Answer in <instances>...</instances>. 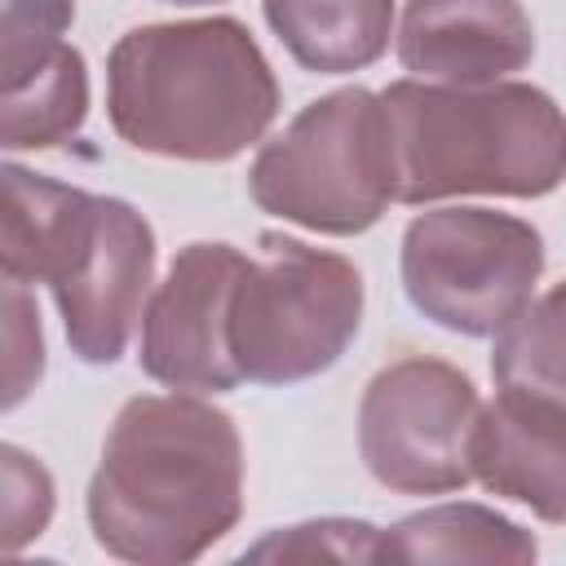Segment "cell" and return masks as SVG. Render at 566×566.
Instances as JSON below:
<instances>
[{
  "label": "cell",
  "instance_id": "cell-1",
  "mask_svg": "<svg viewBox=\"0 0 566 566\" xmlns=\"http://www.w3.org/2000/svg\"><path fill=\"white\" fill-rule=\"evenodd\" d=\"M88 531L119 562L181 566L243 513L239 424L190 394H137L106 429L88 482Z\"/></svg>",
  "mask_w": 566,
  "mask_h": 566
},
{
  "label": "cell",
  "instance_id": "cell-2",
  "mask_svg": "<svg viewBox=\"0 0 566 566\" xmlns=\"http://www.w3.org/2000/svg\"><path fill=\"white\" fill-rule=\"evenodd\" d=\"M279 80L239 18L146 22L106 57V115L142 155L226 164L279 115Z\"/></svg>",
  "mask_w": 566,
  "mask_h": 566
},
{
  "label": "cell",
  "instance_id": "cell-3",
  "mask_svg": "<svg viewBox=\"0 0 566 566\" xmlns=\"http://www.w3.org/2000/svg\"><path fill=\"white\" fill-rule=\"evenodd\" d=\"M0 261L13 283H44L57 301L66 345L80 363L124 358L155 283V230L115 195L62 186L4 164Z\"/></svg>",
  "mask_w": 566,
  "mask_h": 566
},
{
  "label": "cell",
  "instance_id": "cell-4",
  "mask_svg": "<svg viewBox=\"0 0 566 566\" xmlns=\"http://www.w3.org/2000/svg\"><path fill=\"white\" fill-rule=\"evenodd\" d=\"M398 155V203L451 195L539 199L566 181V115L522 80L429 84L398 80L385 93Z\"/></svg>",
  "mask_w": 566,
  "mask_h": 566
},
{
  "label": "cell",
  "instance_id": "cell-5",
  "mask_svg": "<svg viewBox=\"0 0 566 566\" xmlns=\"http://www.w3.org/2000/svg\"><path fill=\"white\" fill-rule=\"evenodd\" d=\"M248 195L261 212L314 234L349 239L371 230L398 199L385 97L363 84L314 97L256 150Z\"/></svg>",
  "mask_w": 566,
  "mask_h": 566
},
{
  "label": "cell",
  "instance_id": "cell-6",
  "mask_svg": "<svg viewBox=\"0 0 566 566\" xmlns=\"http://www.w3.org/2000/svg\"><path fill=\"white\" fill-rule=\"evenodd\" d=\"M363 327V274L349 256L265 230L234 287L230 349L252 385H296L340 363Z\"/></svg>",
  "mask_w": 566,
  "mask_h": 566
},
{
  "label": "cell",
  "instance_id": "cell-7",
  "mask_svg": "<svg viewBox=\"0 0 566 566\" xmlns=\"http://www.w3.org/2000/svg\"><path fill=\"white\" fill-rule=\"evenodd\" d=\"M402 292L438 327L500 336L535 296L544 239L495 208H429L402 230Z\"/></svg>",
  "mask_w": 566,
  "mask_h": 566
},
{
  "label": "cell",
  "instance_id": "cell-8",
  "mask_svg": "<svg viewBox=\"0 0 566 566\" xmlns=\"http://www.w3.org/2000/svg\"><path fill=\"white\" fill-rule=\"evenodd\" d=\"M482 398L442 358H398L380 367L358 402V455L398 495H451L473 482V429Z\"/></svg>",
  "mask_w": 566,
  "mask_h": 566
},
{
  "label": "cell",
  "instance_id": "cell-9",
  "mask_svg": "<svg viewBox=\"0 0 566 566\" xmlns=\"http://www.w3.org/2000/svg\"><path fill=\"white\" fill-rule=\"evenodd\" d=\"M248 270L234 243H186L142 314L137 363L150 380L190 394H226L243 380L230 349V305Z\"/></svg>",
  "mask_w": 566,
  "mask_h": 566
},
{
  "label": "cell",
  "instance_id": "cell-10",
  "mask_svg": "<svg viewBox=\"0 0 566 566\" xmlns=\"http://www.w3.org/2000/svg\"><path fill=\"white\" fill-rule=\"evenodd\" d=\"M535 57L522 0H407L398 62L429 84H495Z\"/></svg>",
  "mask_w": 566,
  "mask_h": 566
},
{
  "label": "cell",
  "instance_id": "cell-11",
  "mask_svg": "<svg viewBox=\"0 0 566 566\" xmlns=\"http://www.w3.org/2000/svg\"><path fill=\"white\" fill-rule=\"evenodd\" d=\"M473 478L539 522H566V407L500 389L473 429Z\"/></svg>",
  "mask_w": 566,
  "mask_h": 566
},
{
  "label": "cell",
  "instance_id": "cell-12",
  "mask_svg": "<svg viewBox=\"0 0 566 566\" xmlns=\"http://www.w3.org/2000/svg\"><path fill=\"white\" fill-rule=\"evenodd\" d=\"M296 66L345 75L371 66L394 35V0H261Z\"/></svg>",
  "mask_w": 566,
  "mask_h": 566
},
{
  "label": "cell",
  "instance_id": "cell-13",
  "mask_svg": "<svg viewBox=\"0 0 566 566\" xmlns=\"http://www.w3.org/2000/svg\"><path fill=\"white\" fill-rule=\"evenodd\" d=\"M531 531L486 504H433L380 531V562H535Z\"/></svg>",
  "mask_w": 566,
  "mask_h": 566
},
{
  "label": "cell",
  "instance_id": "cell-14",
  "mask_svg": "<svg viewBox=\"0 0 566 566\" xmlns=\"http://www.w3.org/2000/svg\"><path fill=\"white\" fill-rule=\"evenodd\" d=\"M0 137L4 150H49L80 133L88 115V71L84 53L57 44L18 80H4Z\"/></svg>",
  "mask_w": 566,
  "mask_h": 566
},
{
  "label": "cell",
  "instance_id": "cell-15",
  "mask_svg": "<svg viewBox=\"0 0 566 566\" xmlns=\"http://www.w3.org/2000/svg\"><path fill=\"white\" fill-rule=\"evenodd\" d=\"M491 376L500 389H522L566 407V283L531 296V305L495 336Z\"/></svg>",
  "mask_w": 566,
  "mask_h": 566
},
{
  "label": "cell",
  "instance_id": "cell-16",
  "mask_svg": "<svg viewBox=\"0 0 566 566\" xmlns=\"http://www.w3.org/2000/svg\"><path fill=\"white\" fill-rule=\"evenodd\" d=\"M243 557L270 562V557H336V562H380V526L363 517H314L283 531H270L261 544H252Z\"/></svg>",
  "mask_w": 566,
  "mask_h": 566
},
{
  "label": "cell",
  "instance_id": "cell-17",
  "mask_svg": "<svg viewBox=\"0 0 566 566\" xmlns=\"http://www.w3.org/2000/svg\"><path fill=\"white\" fill-rule=\"evenodd\" d=\"M75 22V0H0V80H18L57 44Z\"/></svg>",
  "mask_w": 566,
  "mask_h": 566
},
{
  "label": "cell",
  "instance_id": "cell-18",
  "mask_svg": "<svg viewBox=\"0 0 566 566\" xmlns=\"http://www.w3.org/2000/svg\"><path fill=\"white\" fill-rule=\"evenodd\" d=\"M0 469H4V504H0L4 535L0 539L9 553H18L35 535H44L53 517V478L35 455H27L13 442L0 451Z\"/></svg>",
  "mask_w": 566,
  "mask_h": 566
},
{
  "label": "cell",
  "instance_id": "cell-19",
  "mask_svg": "<svg viewBox=\"0 0 566 566\" xmlns=\"http://www.w3.org/2000/svg\"><path fill=\"white\" fill-rule=\"evenodd\" d=\"M4 407L13 411L44 376V332L40 310L27 296V283L4 279Z\"/></svg>",
  "mask_w": 566,
  "mask_h": 566
},
{
  "label": "cell",
  "instance_id": "cell-20",
  "mask_svg": "<svg viewBox=\"0 0 566 566\" xmlns=\"http://www.w3.org/2000/svg\"><path fill=\"white\" fill-rule=\"evenodd\" d=\"M164 4H217V0H164Z\"/></svg>",
  "mask_w": 566,
  "mask_h": 566
}]
</instances>
